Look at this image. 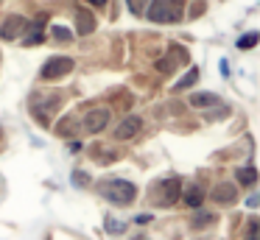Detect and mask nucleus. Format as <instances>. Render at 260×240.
<instances>
[{
	"label": "nucleus",
	"instance_id": "f257e3e1",
	"mask_svg": "<svg viewBox=\"0 0 260 240\" xmlns=\"http://www.w3.org/2000/svg\"><path fill=\"white\" fill-rule=\"evenodd\" d=\"M143 14L151 22H179L185 14V0H151Z\"/></svg>",
	"mask_w": 260,
	"mask_h": 240
},
{
	"label": "nucleus",
	"instance_id": "f03ea898",
	"mask_svg": "<svg viewBox=\"0 0 260 240\" xmlns=\"http://www.w3.org/2000/svg\"><path fill=\"white\" fill-rule=\"evenodd\" d=\"M98 190H101L104 198L118 207H126L137 198V187L132 182H126V179H107V182L98 184Z\"/></svg>",
	"mask_w": 260,
	"mask_h": 240
},
{
	"label": "nucleus",
	"instance_id": "7ed1b4c3",
	"mask_svg": "<svg viewBox=\"0 0 260 240\" xmlns=\"http://www.w3.org/2000/svg\"><path fill=\"white\" fill-rule=\"evenodd\" d=\"M70 70H73V59H70V56H53V59H48L45 64H42L40 76L45 78V81H56V78L68 76Z\"/></svg>",
	"mask_w": 260,
	"mask_h": 240
},
{
	"label": "nucleus",
	"instance_id": "20e7f679",
	"mask_svg": "<svg viewBox=\"0 0 260 240\" xmlns=\"http://www.w3.org/2000/svg\"><path fill=\"white\" fill-rule=\"evenodd\" d=\"M182 195V182L176 176H171V179H162L159 182V195H157V204H162V207H168V204H174L176 198Z\"/></svg>",
	"mask_w": 260,
	"mask_h": 240
},
{
	"label": "nucleus",
	"instance_id": "39448f33",
	"mask_svg": "<svg viewBox=\"0 0 260 240\" xmlns=\"http://www.w3.org/2000/svg\"><path fill=\"white\" fill-rule=\"evenodd\" d=\"M25 28H28V20L20 17V14H14V17H9V20L0 25V37L3 39H17V37L25 33Z\"/></svg>",
	"mask_w": 260,
	"mask_h": 240
},
{
	"label": "nucleus",
	"instance_id": "423d86ee",
	"mask_svg": "<svg viewBox=\"0 0 260 240\" xmlns=\"http://www.w3.org/2000/svg\"><path fill=\"white\" fill-rule=\"evenodd\" d=\"M109 123V109H104V106H98V109H90L84 115V128L92 134H98L104 126Z\"/></svg>",
	"mask_w": 260,
	"mask_h": 240
},
{
	"label": "nucleus",
	"instance_id": "0eeeda50",
	"mask_svg": "<svg viewBox=\"0 0 260 240\" xmlns=\"http://www.w3.org/2000/svg\"><path fill=\"white\" fill-rule=\"evenodd\" d=\"M140 126H143L140 117H137V115H129V117H123V120H120L118 128H115V137H118V140H132L137 131H140Z\"/></svg>",
	"mask_w": 260,
	"mask_h": 240
},
{
	"label": "nucleus",
	"instance_id": "6e6552de",
	"mask_svg": "<svg viewBox=\"0 0 260 240\" xmlns=\"http://www.w3.org/2000/svg\"><path fill=\"white\" fill-rule=\"evenodd\" d=\"M210 195H213V201H218V204H232V201L238 198V187L235 184H215Z\"/></svg>",
	"mask_w": 260,
	"mask_h": 240
},
{
	"label": "nucleus",
	"instance_id": "1a4fd4ad",
	"mask_svg": "<svg viewBox=\"0 0 260 240\" xmlns=\"http://www.w3.org/2000/svg\"><path fill=\"white\" fill-rule=\"evenodd\" d=\"M76 28H79L81 37H87V33L95 31V20H92V14L87 9H79L76 11Z\"/></svg>",
	"mask_w": 260,
	"mask_h": 240
},
{
	"label": "nucleus",
	"instance_id": "9d476101",
	"mask_svg": "<svg viewBox=\"0 0 260 240\" xmlns=\"http://www.w3.org/2000/svg\"><path fill=\"white\" fill-rule=\"evenodd\" d=\"M202 201H204L202 187H196V184H193V187H187V190H185V204H187V207L199 210V207H202Z\"/></svg>",
	"mask_w": 260,
	"mask_h": 240
},
{
	"label": "nucleus",
	"instance_id": "9b49d317",
	"mask_svg": "<svg viewBox=\"0 0 260 240\" xmlns=\"http://www.w3.org/2000/svg\"><path fill=\"white\" fill-rule=\"evenodd\" d=\"M238 176V184H246V187H252L254 182H257V170H254L252 165H246V167H241V170L235 173Z\"/></svg>",
	"mask_w": 260,
	"mask_h": 240
},
{
	"label": "nucleus",
	"instance_id": "f8f14e48",
	"mask_svg": "<svg viewBox=\"0 0 260 240\" xmlns=\"http://www.w3.org/2000/svg\"><path fill=\"white\" fill-rule=\"evenodd\" d=\"M213 104H218V95H213V92H196V95H190V106H213Z\"/></svg>",
	"mask_w": 260,
	"mask_h": 240
},
{
	"label": "nucleus",
	"instance_id": "ddd939ff",
	"mask_svg": "<svg viewBox=\"0 0 260 240\" xmlns=\"http://www.w3.org/2000/svg\"><path fill=\"white\" fill-rule=\"evenodd\" d=\"M196 81H199V70L193 67V70H187V73H185V78H182V81H176V84H174V92H182V89L193 87Z\"/></svg>",
	"mask_w": 260,
	"mask_h": 240
},
{
	"label": "nucleus",
	"instance_id": "4468645a",
	"mask_svg": "<svg viewBox=\"0 0 260 240\" xmlns=\"http://www.w3.org/2000/svg\"><path fill=\"white\" fill-rule=\"evenodd\" d=\"M104 229H107L109 234H120V232H126V223H120V221H115V218L104 215Z\"/></svg>",
	"mask_w": 260,
	"mask_h": 240
},
{
	"label": "nucleus",
	"instance_id": "2eb2a0df",
	"mask_svg": "<svg viewBox=\"0 0 260 240\" xmlns=\"http://www.w3.org/2000/svg\"><path fill=\"white\" fill-rule=\"evenodd\" d=\"M257 39H260V37H257L254 31H252V33H243V37L238 39V48H241V50H249V48H254V45H257Z\"/></svg>",
	"mask_w": 260,
	"mask_h": 240
},
{
	"label": "nucleus",
	"instance_id": "dca6fc26",
	"mask_svg": "<svg viewBox=\"0 0 260 240\" xmlns=\"http://www.w3.org/2000/svg\"><path fill=\"white\" fill-rule=\"evenodd\" d=\"M42 39H45V37H42V31H40V25H34V31H31V33H28V37H25V39H23V45H28V48H31V45H40V42H42Z\"/></svg>",
	"mask_w": 260,
	"mask_h": 240
},
{
	"label": "nucleus",
	"instance_id": "f3484780",
	"mask_svg": "<svg viewBox=\"0 0 260 240\" xmlns=\"http://www.w3.org/2000/svg\"><path fill=\"white\" fill-rule=\"evenodd\" d=\"M215 221V215H213V212H199V215L196 218H193V226H207V223H213Z\"/></svg>",
	"mask_w": 260,
	"mask_h": 240
},
{
	"label": "nucleus",
	"instance_id": "a211bd4d",
	"mask_svg": "<svg viewBox=\"0 0 260 240\" xmlns=\"http://www.w3.org/2000/svg\"><path fill=\"white\" fill-rule=\"evenodd\" d=\"M157 70H159V73H174V70H176V61H171V53L165 56V59L157 61Z\"/></svg>",
	"mask_w": 260,
	"mask_h": 240
},
{
	"label": "nucleus",
	"instance_id": "6ab92c4d",
	"mask_svg": "<svg viewBox=\"0 0 260 240\" xmlns=\"http://www.w3.org/2000/svg\"><path fill=\"white\" fill-rule=\"evenodd\" d=\"M126 3H129L132 14H143V11H146V6H148V0H126Z\"/></svg>",
	"mask_w": 260,
	"mask_h": 240
},
{
	"label": "nucleus",
	"instance_id": "aec40b11",
	"mask_svg": "<svg viewBox=\"0 0 260 240\" xmlns=\"http://www.w3.org/2000/svg\"><path fill=\"white\" fill-rule=\"evenodd\" d=\"M51 33L59 39V42H68V39H70V31H68L64 25H53V31H51Z\"/></svg>",
	"mask_w": 260,
	"mask_h": 240
},
{
	"label": "nucleus",
	"instance_id": "412c9836",
	"mask_svg": "<svg viewBox=\"0 0 260 240\" xmlns=\"http://www.w3.org/2000/svg\"><path fill=\"white\" fill-rule=\"evenodd\" d=\"M87 182H90V176H87V173H79V170L73 173V184H87Z\"/></svg>",
	"mask_w": 260,
	"mask_h": 240
},
{
	"label": "nucleus",
	"instance_id": "4be33fe9",
	"mask_svg": "<svg viewBox=\"0 0 260 240\" xmlns=\"http://www.w3.org/2000/svg\"><path fill=\"white\" fill-rule=\"evenodd\" d=\"M56 131H59V134H64V137H68V134L73 131V126H70V120H64L62 126H56Z\"/></svg>",
	"mask_w": 260,
	"mask_h": 240
},
{
	"label": "nucleus",
	"instance_id": "5701e85b",
	"mask_svg": "<svg viewBox=\"0 0 260 240\" xmlns=\"http://www.w3.org/2000/svg\"><path fill=\"white\" fill-rule=\"evenodd\" d=\"M249 240H257V221L249 223Z\"/></svg>",
	"mask_w": 260,
	"mask_h": 240
},
{
	"label": "nucleus",
	"instance_id": "b1692460",
	"mask_svg": "<svg viewBox=\"0 0 260 240\" xmlns=\"http://www.w3.org/2000/svg\"><path fill=\"white\" fill-rule=\"evenodd\" d=\"M87 3H92V6H107V0H87Z\"/></svg>",
	"mask_w": 260,
	"mask_h": 240
},
{
	"label": "nucleus",
	"instance_id": "393cba45",
	"mask_svg": "<svg viewBox=\"0 0 260 240\" xmlns=\"http://www.w3.org/2000/svg\"><path fill=\"white\" fill-rule=\"evenodd\" d=\"M132 240H148V237H143V234H137V237H132Z\"/></svg>",
	"mask_w": 260,
	"mask_h": 240
}]
</instances>
